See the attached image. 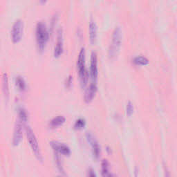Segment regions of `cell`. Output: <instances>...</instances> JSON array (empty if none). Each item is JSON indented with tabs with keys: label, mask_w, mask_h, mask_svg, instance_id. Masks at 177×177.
<instances>
[{
	"label": "cell",
	"mask_w": 177,
	"mask_h": 177,
	"mask_svg": "<svg viewBox=\"0 0 177 177\" xmlns=\"http://www.w3.org/2000/svg\"><path fill=\"white\" fill-rule=\"evenodd\" d=\"M86 138L87 141L90 144L92 149V153L94 157L96 159H98L100 156V147L98 142L96 140L94 135L91 132H87L86 134Z\"/></svg>",
	"instance_id": "8992f818"
},
{
	"label": "cell",
	"mask_w": 177,
	"mask_h": 177,
	"mask_svg": "<svg viewBox=\"0 0 177 177\" xmlns=\"http://www.w3.org/2000/svg\"><path fill=\"white\" fill-rule=\"evenodd\" d=\"M102 176H110L111 174L109 172V163L107 160H103L102 164Z\"/></svg>",
	"instance_id": "9a60e30c"
},
{
	"label": "cell",
	"mask_w": 177,
	"mask_h": 177,
	"mask_svg": "<svg viewBox=\"0 0 177 177\" xmlns=\"http://www.w3.org/2000/svg\"><path fill=\"white\" fill-rule=\"evenodd\" d=\"M18 120L21 122L22 123H23L24 125L27 122V120H28V115H27L26 111L24 109H20V111H19Z\"/></svg>",
	"instance_id": "ac0fdd59"
},
{
	"label": "cell",
	"mask_w": 177,
	"mask_h": 177,
	"mask_svg": "<svg viewBox=\"0 0 177 177\" xmlns=\"http://www.w3.org/2000/svg\"><path fill=\"white\" fill-rule=\"evenodd\" d=\"M86 125V121L83 118H79L75 121L74 124V128L76 130H81L85 128Z\"/></svg>",
	"instance_id": "d6986e66"
},
{
	"label": "cell",
	"mask_w": 177,
	"mask_h": 177,
	"mask_svg": "<svg viewBox=\"0 0 177 177\" xmlns=\"http://www.w3.org/2000/svg\"><path fill=\"white\" fill-rule=\"evenodd\" d=\"M77 67L78 69L79 76L82 87L87 85L89 78V73L85 68V51L84 48L80 50L77 61Z\"/></svg>",
	"instance_id": "3957f363"
},
{
	"label": "cell",
	"mask_w": 177,
	"mask_h": 177,
	"mask_svg": "<svg viewBox=\"0 0 177 177\" xmlns=\"http://www.w3.org/2000/svg\"><path fill=\"white\" fill-rule=\"evenodd\" d=\"M52 148L56 151V152L59 154H62V155L68 156L71 154V149L67 145L65 144L60 143L56 141H52L50 142Z\"/></svg>",
	"instance_id": "9c48e42d"
},
{
	"label": "cell",
	"mask_w": 177,
	"mask_h": 177,
	"mask_svg": "<svg viewBox=\"0 0 177 177\" xmlns=\"http://www.w3.org/2000/svg\"><path fill=\"white\" fill-rule=\"evenodd\" d=\"M15 83H16L17 87H18V89L20 91V92H24V91L26 90V85L25 80H24V78H22V77L21 76L17 77Z\"/></svg>",
	"instance_id": "2e32d148"
},
{
	"label": "cell",
	"mask_w": 177,
	"mask_h": 177,
	"mask_svg": "<svg viewBox=\"0 0 177 177\" xmlns=\"http://www.w3.org/2000/svg\"><path fill=\"white\" fill-rule=\"evenodd\" d=\"M96 92H97V85L96 83L92 82L88 88L86 90L84 99L86 103H90L95 97Z\"/></svg>",
	"instance_id": "8fae6325"
},
{
	"label": "cell",
	"mask_w": 177,
	"mask_h": 177,
	"mask_svg": "<svg viewBox=\"0 0 177 177\" xmlns=\"http://www.w3.org/2000/svg\"><path fill=\"white\" fill-rule=\"evenodd\" d=\"M134 110V107L133 104L131 102H128L126 106V113L127 116H131L133 114Z\"/></svg>",
	"instance_id": "ffe728a7"
},
{
	"label": "cell",
	"mask_w": 177,
	"mask_h": 177,
	"mask_svg": "<svg viewBox=\"0 0 177 177\" xmlns=\"http://www.w3.org/2000/svg\"><path fill=\"white\" fill-rule=\"evenodd\" d=\"M24 33V24L21 20H17L13 26L11 31L12 41L13 43H18L21 41Z\"/></svg>",
	"instance_id": "5b68a950"
},
{
	"label": "cell",
	"mask_w": 177,
	"mask_h": 177,
	"mask_svg": "<svg viewBox=\"0 0 177 177\" xmlns=\"http://www.w3.org/2000/svg\"><path fill=\"white\" fill-rule=\"evenodd\" d=\"M98 57L96 52H93L91 56V66H90V77L92 82L96 83L98 80Z\"/></svg>",
	"instance_id": "52a82bcc"
},
{
	"label": "cell",
	"mask_w": 177,
	"mask_h": 177,
	"mask_svg": "<svg viewBox=\"0 0 177 177\" xmlns=\"http://www.w3.org/2000/svg\"><path fill=\"white\" fill-rule=\"evenodd\" d=\"M23 123H22L19 120L15 124L13 138V144L14 146L19 145L22 142L23 137Z\"/></svg>",
	"instance_id": "ba28073f"
},
{
	"label": "cell",
	"mask_w": 177,
	"mask_h": 177,
	"mask_svg": "<svg viewBox=\"0 0 177 177\" xmlns=\"http://www.w3.org/2000/svg\"><path fill=\"white\" fill-rule=\"evenodd\" d=\"M65 121H66V119L64 116H58L50 122L49 125L51 128H57L64 124Z\"/></svg>",
	"instance_id": "4fadbf2b"
},
{
	"label": "cell",
	"mask_w": 177,
	"mask_h": 177,
	"mask_svg": "<svg viewBox=\"0 0 177 177\" xmlns=\"http://www.w3.org/2000/svg\"><path fill=\"white\" fill-rule=\"evenodd\" d=\"M133 63L137 66H146L149 64V60L145 57L137 56L134 58Z\"/></svg>",
	"instance_id": "5bb4252c"
},
{
	"label": "cell",
	"mask_w": 177,
	"mask_h": 177,
	"mask_svg": "<svg viewBox=\"0 0 177 177\" xmlns=\"http://www.w3.org/2000/svg\"><path fill=\"white\" fill-rule=\"evenodd\" d=\"M89 37L91 43L94 44L97 38V26L93 20H91L89 23Z\"/></svg>",
	"instance_id": "7c38bea8"
},
{
	"label": "cell",
	"mask_w": 177,
	"mask_h": 177,
	"mask_svg": "<svg viewBox=\"0 0 177 177\" xmlns=\"http://www.w3.org/2000/svg\"><path fill=\"white\" fill-rule=\"evenodd\" d=\"M36 41L38 49L40 51H43L45 49L46 43L49 39V33L46 25L43 22H39L36 26Z\"/></svg>",
	"instance_id": "7a4b0ae2"
},
{
	"label": "cell",
	"mask_w": 177,
	"mask_h": 177,
	"mask_svg": "<svg viewBox=\"0 0 177 177\" xmlns=\"http://www.w3.org/2000/svg\"><path fill=\"white\" fill-rule=\"evenodd\" d=\"M63 53V35L62 31L60 30L58 34V39H57L56 45L54 49V55L55 58H59Z\"/></svg>",
	"instance_id": "30bf717a"
},
{
	"label": "cell",
	"mask_w": 177,
	"mask_h": 177,
	"mask_svg": "<svg viewBox=\"0 0 177 177\" xmlns=\"http://www.w3.org/2000/svg\"><path fill=\"white\" fill-rule=\"evenodd\" d=\"M3 92L6 98H8L9 96V89H8V81L6 73H4L3 77Z\"/></svg>",
	"instance_id": "e0dca14e"
},
{
	"label": "cell",
	"mask_w": 177,
	"mask_h": 177,
	"mask_svg": "<svg viewBox=\"0 0 177 177\" xmlns=\"http://www.w3.org/2000/svg\"><path fill=\"white\" fill-rule=\"evenodd\" d=\"M88 176H92V177H94V176H96V174H95V172H94V170H92V169H89V171H88Z\"/></svg>",
	"instance_id": "44dd1931"
},
{
	"label": "cell",
	"mask_w": 177,
	"mask_h": 177,
	"mask_svg": "<svg viewBox=\"0 0 177 177\" xmlns=\"http://www.w3.org/2000/svg\"><path fill=\"white\" fill-rule=\"evenodd\" d=\"M40 1H41V2L42 3V4H44V3H45L46 1H47V0H40Z\"/></svg>",
	"instance_id": "7402d4cb"
},
{
	"label": "cell",
	"mask_w": 177,
	"mask_h": 177,
	"mask_svg": "<svg viewBox=\"0 0 177 177\" xmlns=\"http://www.w3.org/2000/svg\"><path fill=\"white\" fill-rule=\"evenodd\" d=\"M26 134L27 140H28L29 145L31 147L33 152L36 158L39 161H42L43 157L42 154H41L40 149H39V146L38 142H37V138H36L35 134L33 133V130L30 127H26Z\"/></svg>",
	"instance_id": "277c9868"
},
{
	"label": "cell",
	"mask_w": 177,
	"mask_h": 177,
	"mask_svg": "<svg viewBox=\"0 0 177 177\" xmlns=\"http://www.w3.org/2000/svg\"><path fill=\"white\" fill-rule=\"evenodd\" d=\"M122 38H123V34H122L121 28L119 27H117L113 31L112 40L109 46V57L110 59H113L118 55L120 51V48L121 46Z\"/></svg>",
	"instance_id": "6da1fadb"
}]
</instances>
